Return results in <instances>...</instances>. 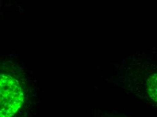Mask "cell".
<instances>
[{"label":"cell","mask_w":157,"mask_h":117,"mask_svg":"<svg viewBox=\"0 0 157 117\" xmlns=\"http://www.w3.org/2000/svg\"><path fill=\"white\" fill-rule=\"evenodd\" d=\"M37 96L29 74L18 62H0V117H33Z\"/></svg>","instance_id":"cell-1"},{"label":"cell","mask_w":157,"mask_h":117,"mask_svg":"<svg viewBox=\"0 0 157 117\" xmlns=\"http://www.w3.org/2000/svg\"><path fill=\"white\" fill-rule=\"evenodd\" d=\"M146 91L150 99L157 103V73L148 77L146 81Z\"/></svg>","instance_id":"cell-2"}]
</instances>
